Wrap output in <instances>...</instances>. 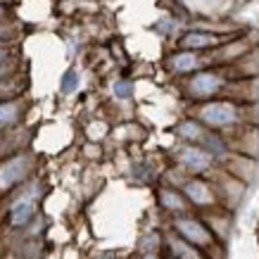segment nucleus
Segmentation results:
<instances>
[{"label":"nucleus","mask_w":259,"mask_h":259,"mask_svg":"<svg viewBox=\"0 0 259 259\" xmlns=\"http://www.w3.org/2000/svg\"><path fill=\"white\" fill-rule=\"evenodd\" d=\"M195 119L209 131H224L243 121V107L233 100H207L197 105Z\"/></svg>","instance_id":"obj_1"},{"label":"nucleus","mask_w":259,"mask_h":259,"mask_svg":"<svg viewBox=\"0 0 259 259\" xmlns=\"http://www.w3.org/2000/svg\"><path fill=\"white\" fill-rule=\"evenodd\" d=\"M171 228H174V233H176V236L183 238L186 243L195 245L197 250L204 252V250L217 247V238H214V233L209 231V226H207L202 219H197V217H190V214L174 217Z\"/></svg>","instance_id":"obj_2"},{"label":"nucleus","mask_w":259,"mask_h":259,"mask_svg":"<svg viewBox=\"0 0 259 259\" xmlns=\"http://www.w3.org/2000/svg\"><path fill=\"white\" fill-rule=\"evenodd\" d=\"M38 197H40V186L36 181H29V183H24L22 193L12 200L10 204V224L15 228H24L29 221L36 217V207H38Z\"/></svg>","instance_id":"obj_3"},{"label":"nucleus","mask_w":259,"mask_h":259,"mask_svg":"<svg viewBox=\"0 0 259 259\" xmlns=\"http://www.w3.org/2000/svg\"><path fill=\"white\" fill-rule=\"evenodd\" d=\"M226 83L228 81L224 79L221 71L200 69L188 79L186 93H188V98H193V100H197V102H207V100H212L214 95H219L221 91L226 88Z\"/></svg>","instance_id":"obj_4"},{"label":"nucleus","mask_w":259,"mask_h":259,"mask_svg":"<svg viewBox=\"0 0 259 259\" xmlns=\"http://www.w3.org/2000/svg\"><path fill=\"white\" fill-rule=\"evenodd\" d=\"M33 169V159L29 152H15L12 157L0 162V193L17 188L19 183H26Z\"/></svg>","instance_id":"obj_5"},{"label":"nucleus","mask_w":259,"mask_h":259,"mask_svg":"<svg viewBox=\"0 0 259 259\" xmlns=\"http://www.w3.org/2000/svg\"><path fill=\"white\" fill-rule=\"evenodd\" d=\"M176 162L181 164L183 171L193 174V176H200V174L209 171L217 159H214L202 145H188V143H186V145H181V148L176 150Z\"/></svg>","instance_id":"obj_6"},{"label":"nucleus","mask_w":259,"mask_h":259,"mask_svg":"<svg viewBox=\"0 0 259 259\" xmlns=\"http://www.w3.org/2000/svg\"><path fill=\"white\" fill-rule=\"evenodd\" d=\"M181 193H183L186 200H188L193 207H197V209H209V207H214V204L219 202L217 188H214L209 181L197 179V176L186 181V186L181 188Z\"/></svg>","instance_id":"obj_7"},{"label":"nucleus","mask_w":259,"mask_h":259,"mask_svg":"<svg viewBox=\"0 0 259 259\" xmlns=\"http://www.w3.org/2000/svg\"><path fill=\"white\" fill-rule=\"evenodd\" d=\"M252 43L247 38H238V40H224L212 55L207 57V62L212 64H228V62H240L243 57L250 55Z\"/></svg>","instance_id":"obj_8"},{"label":"nucleus","mask_w":259,"mask_h":259,"mask_svg":"<svg viewBox=\"0 0 259 259\" xmlns=\"http://www.w3.org/2000/svg\"><path fill=\"white\" fill-rule=\"evenodd\" d=\"M179 43H181V48H183V50L202 53V50H212V48H219L224 40H221L219 33L204 31V29H193V31L183 33Z\"/></svg>","instance_id":"obj_9"},{"label":"nucleus","mask_w":259,"mask_h":259,"mask_svg":"<svg viewBox=\"0 0 259 259\" xmlns=\"http://www.w3.org/2000/svg\"><path fill=\"white\" fill-rule=\"evenodd\" d=\"M204 62L207 57H200V53H193V50H179L169 55V69L174 74H195L202 69Z\"/></svg>","instance_id":"obj_10"},{"label":"nucleus","mask_w":259,"mask_h":259,"mask_svg":"<svg viewBox=\"0 0 259 259\" xmlns=\"http://www.w3.org/2000/svg\"><path fill=\"white\" fill-rule=\"evenodd\" d=\"M224 162H226V174L236 176L238 181H243L245 186L257 174V162H254V157H247V155H228Z\"/></svg>","instance_id":"obj_11"},{"label":"nucleus","mask_w":259,"mask_h":259,"mask_svg":"<svg viewBox=\"0 0 259 259\" xmlns=\"http://www.w3.org/2000/svg\"><path fill=\"white\" fill-rule=\"evenodd\" d=\"M214 188H217V195L228 200V207H236V204L243 200L247 186H245L243 181H238L236 176H231V174L224 171L221 174V179H219V183H217Z\"/></svg>","instance_id":"obj_12"},{"label":"nucleus","mask_w":259,"mask_h":259,"mask_svg":"<svg viewBox=\"0 0 259 259\" xmlns=\"http://www.w3.org/2000/svg\"><path fill=\"white\" fill-rule=\"evenodd\" d=\"M164 243H166V250H169V259H207V254L202 250H197L195 245L186 243L174 231L164 238Z\"/></svg>","instance_id":"obj_13"},{"label":"nucleus","mask_w":259,"mask_h":259,"mask_svg":"<svg viewBox=\"0 0 259 259\" xmlns=\"http://www.w3.org/2000/svg\"><path fill=\"white\" fill-rule=\"evenodd\" d=\"M207 134H209V128H207L204 124H200L195 117L183 119V121L176 126V136H179L181 141H186L188 145H200Z\"/></svg>","instance_id":"obj_14"},{"label":"nucleus","mask_w":259,"mask_h":259,"mask_svg":"<svg viewBox=\"0 0 259 259\" xmlns=\"http://www.w3.org/2000/svg\"><path fill=\"white\" fill-rule=\"evenodd\" d=\"M159 204L164 207L166 212L176 214V217L186 214V212H188V207H190V202L186 200V195H183L179 188H171V186L159 190Z\"/></svg>","instance_id":"obj_15"},{"label":"nucleus","mask_w":259,"mask_h":259,"mask_svg":"<svg viewBox=\"0 0 259 259\" xmlns=\"http://www.w3.org/2000/svg\"><path fill=\"white\" fill-rule=\"evenodd\" d=\"M22 114L19 100H3L0 102V134H5L8 128L17 124V119Z\"/></svg>","instance_id":"obj_16"},{"label":"nucleus","mask_w":259,"mask_h":259,"mask_svg":"<svg viewBox=\"0 0 259 259\" xmlns=\"http://www.w3.org/2000/svg\"><path fill=\"white\" fill-rule=\"evenodd\" d=\"M200 145H202V148L207 150L214 159H226L228 155H231V152H228V143L224 141L217 131H209V134L204 136V141L200 143Z\"/></svg>","instance_id":"obj_17"},{"label":"nucleus","mask_w":259,"mask_h":259,"mask_svg":"<svg viewBox=\"0 0 259 259\" xmlns=\"http://www.w3.org/2000/svg\"><path fill=\"white\" fill-rule=\"evenodd\" d=\"M183 8L193 10V12H200V15H209L214 10L219 8L224 0H179Z\"/></svg>","instance_id":"obj_18"},{"label":"nucleus","mask_w":259,"mask_h":259,"mask_svg":"<svg viewBox=\"0 0 259 259\" xmlns=\"http://www.w3.org/2000/svg\"><path fill=\"white\" fill-rule=\"evenodd\" d=\"M112 93H114V98H119V100H128V98L134 95V83L126 79H117L112 83Z\"/></svg>","instance_id":"obj_19"},{"label":"nucleus","mask_w":259,"mask_h":259,"mask_svg":"<svg viewBox=\"0 0 259 259\" xmlns=\"http://www.w3.org/2000/svg\"><path fill=\"white\" fill-rule=\"evenodd\" d=\"M76 88H79V74L74 69H69L62 79V93H74Z\"/></svg>","instance_id":"obj_20"},{"label":"nucleus","mask_w":259,"mask_h":259,"mask_svg":"<svg viewBox=\"0 0 259 259\" xmlns=\"http://www.w3.org/2000/svg\"><path fill=\"white\" fill-rule=\"evenodd\" d=\"M176 26H181L179 19H162V22L157 24V31L159 33H174L176 31Z\"/></svg>","instance_id":"obj_21"},{"label":"nucleus","mask_w":259,"mask_h":259,"mask_svg":"<svg viewBox=\"0 0 259 259\" xmlns=\"http://www.w3.org/2000/svg\"><path fill=\"white\" fill-rule=\"evenodd\" d=\"M141 259H162V257H159L157 252H150V254H143Z\"/></svg>","instance_id":"obj_22"},{"label":"nucleus","mask_w":259,"mask_h":259,"mask_svg":"<svg viewBox=\"0 0 259 259\" xmlns=\"http://www.w3.org/2000/svg\"><path fill=\"white\" fill-rule=\"evenodd\" d=\"M5 62V46H3V40H0V64Z\"/></svg>","instance_id":"obj_23"},{"label":"nucleus","mask_w":259,"mask_h":259,"mask_svg":"<svg viewBox=\"0 0 259 259\" xmlns=\"http://www.w3.org/2000/svg\"><path fill=\"white\" fill-rule=\"evenodd\" d=\"M0 3H3V5H8V3H12V0H0Z\"/></svg>","instance_id":"obj_24"},{"label":"nucleus","mask_w":259,"mask_h":259,"mask_svg":"<svg viewBox=\"0 0 259 259\" xmlns=\"http://www.w3.org/2000/svg\"><path fill=\"white\" fill-rule=\"evenodd\" d=\"M3 15H5V12H3V8H0V17H3Z\"/></svg>","instance_id":"obj_25"}]
</instances>
